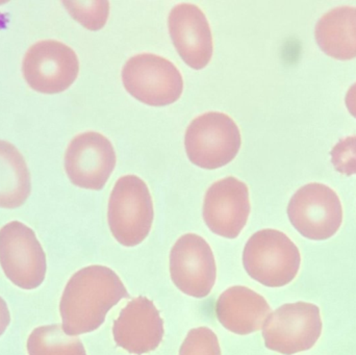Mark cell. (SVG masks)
<instances>
[{"instance_id":"6da1fadb","label":"cell","mask_w":356,"mask_h":355,"mask_svg":"<svg viewBox=\"0 0 356 355\" xmlns=\"http://www.w3.org/2000/svg\"><path fill=\"white\" fill-rule=\"evenodd\" d=\"M129 296L120 277L108 267L95 265L77 271L60 299L63 331L71 337L96 331L111 308Z\"/></svg>"},{"instance_id":"7a4b0ae2","label":"cell","mask_w":356,"mask_h":355,"mask_svg":"<svg viewBox=\"0 0 356 355\" xmlns=\"http://www.w3.org/2000/svg\"><path fill=\"white\" fill-rule=\"evenodd\" d=\"M300 264L298 247L286 233L276 229L257 231L243 251L247 274L268 288H282L292 283Z\"/></svg>"},{"instance_id":"3957f363","label":"cell","mask_w":356,"mask_h":355,"mask_svg":"<svg viewBox=\"0 0 356 355\" xmlns=\"http://www.w3.org/2000/svg\"><path fill=\"white\" fill-rule=\"evenodd\" d=\"M154 210L152 194L143 179L125 175L117 181L108 201L111 233L124 247H135L149 235Z\"/></svg>"},{"instance_id":"277c9868","label":"cell","mask_w":356,"mask_h":355,"mask_svg":"<svg viewBox=\"0 0 356 355\" xmlns=\"http://www.w3.org/2000/svg\"><path fill=\"white\" fill-rule=\"evenodd\" d=\"M241 144L238 125L224 113L200 115L190 123L184 135L188 160L209 170L229 164L238 154Z\"/></svg>"},{"instance_id":"5b68a950","label":"cell","mask_w":356,"mask_h":355,"mask_svg":"<svg viewBox=\"0 0 356 355\" xmlns=\"http://www.w3.org/2000/svg\"><path fill=\"white\" fill-rule=\"evenodd\" d=\"M127 91L147 106L175 104L184 91V79L170 60L154 53H140L129 58L122 69Z\"/></svg>"},{"instance_id":"8992f818","label":"cell","mask_w":356,"mask_h":355,"mask_svg":"<svg viewBox=\"0 0 356 355\" xmlns=\"http://www.w3.org/2000/svg\"><path fill=\"white\" fill-rule=\"evenodd\" d=\"M320 308L307 302L284 304L269 315L263 327L266 347L292 355L312 349L321 337Z\"/></svg>"},{"instance_id":"52a82bcc","label":"cell","mask_w":356,"mask_h":355,"mask_svg":"<svg viewBox=\"0 0 356 355\" xmlns=\"http://www.w3.org/2000/svg\"><path fill=\"white\" fill-rule=\"evenodd\" d=\"M0 266L8 279L20 289H37L43 283L46 254L33 229L19 221L0 229Z\"/></svg>"},{"instance_id":"ba28073f","label":"cell","mask_w":356,"mask_h":355,"mask_svg":"<svg viewBox=\"0 0 356 355\" xmlns=\"http://www.w3.org/2000/svg\"><path fill=\"white\" fill-rule=\"evenodd\" d=\"M288 216L297 231L307 239L323 241L334 237L343 223L338 194L323 183L303 185L291 198Z\"/></svg>"},{"instance_id":"9c48e42d","label":"cell","mask_w":356,"mask_h":355,"mask_svg":"<svg viewBox=\"0 0 356 355\" xmlns=\"http://www.w3.org/2000/svg\"><path fill=\"white\" fill-rule=\"evenodd\" d=\"M79 72V60L74 50L56 40L33 44L23 58V76L29 87L39 93L66 91Z\"/></svg>"},{"instance_id":"30bf717a","label":"cell","mask_w":356,"mask_h":355,"mask_svg":"<svg viewBox=\"0 0 356 355\" xmlns=\"http://www.w3.org/2000/svg\"><path fill=\"white\" fill-rule=\"evenodd\" d=\"M169 266L173 283L190 297H207L215 286V256L211 246L200 236H181L171 249Z\"/></svg>"},{"instance_id":"8fae6325","label":"cell","mask_w":356,"mask_h":355,"mask_svg":"<svg viewBox=\"0 0 356 355\" xmlns=\"http://www.w3.org/2000/svg\"><path fill=\"white\" fill-rule=\"evenodd\" d=\"M116 152L108 138L95 131L76 135L65 154V170L73 185L99 191L116 167Z\"/></svg>"},{"instance_id":"7c38bea8","label":"cell","mask_w":356,"mask_h":355,"mask_svg":"<svg viewBox=\"0 0 356 355\" xmlns=\"http://www.w3.org/2000/svg\"><path fill=\"white\" fill-rule=\"evenodd\" d=\"M202 214L213 233L225 239L238 238L250 215L246 183L232 176L213 183L205 194Z\"/></svg>"},{"instance_id":"4fadbf2b","label":"cell","mask_w":356,"mask_h":355,"mask_svg":"<svg viewBox=\"0 0 356 355\" xmlns=\"http://www.w3.org/2000/svg\"><path fill=\"white\" fill-rule=\"evenodd\" d=\"M164 333L160 312L144 296L129 302L113 325L115 343L131 354H146L158 349Z\"/></svg>"},{"instance_id":"5bb4252c","label":"cell","mask_w":356,"mask_h":355,"mask_svg":"<svg viewBox=\"0 0 356 355\" xmlns=\"http://www.w3.org/2000/svg\"><path fill=\"white\" fill-rule=\"evenodd\" d=\"M168 28L178 54L195 70L209 65L213 51V35L204 13L193 3L177 4L168 17Z\"/></svg>"},{"instance_id":"9a60e30c","label":"cell","mask_w":356,"mask_h":355,"mask_svg":"<svg viewBox=\"0 0 356 355\" xmlns=\"http://www.w3.org/2000/svg\"><path fill=\"white\" fill-rule=\"evenodd\" d=\"M271 308L263 296L236 286L224 291L216 302V315L224 329L245 336L263 329Z\"/></svg>"},{"instance_id":"2e32d148","label":"cell","mask_w":356,"mask_h":355,"mask_svg":"<svg viewBox=\"0 0 356 355\" xmlns=\"http://www.w3.org/2000/svg\"><path fill=\"white\" fill-rule=\"evenodd\" d=\"M316 41L324 53L339 60L356 58V8L339 6L320 18Z\"/></svg>"},{"instance_id":"e0dca14e","label":"cell","mask_w":356,"mask_h":355,"mask_svg":"<svg viewBox=\"0 0 356 355\" xmlns=\"http://www.w3.org/2000/svg\"><path fill=\"white\" fill-rule=\"evenodd\" d=\"M31 191V173L22 154L8 142L0 141V208H19Z\"/></svg>"},{"instance_id":"ac0fdd59","label":"cell","mask_w":356,"mask_h":355,"mask_svg":"<svg viewBox=\"0 0 356 355\" xmlns=\"http://www.w3.org/2000/svg\"><path fill=\"white\" fill-rule=\"evenodd\" d=\"M29 355H87L79 338L66 335L60 324L37 327L27 340Z\"/></svg>"},{"instance_id":"d6986e66","label":"cell","mask_w":356,"mask_h":355,"mask_svg":"<svg viewBox=\"0 0 356 355\" xmlns=\"http://www.w3.org/2000/svg\"><path fill=\"white\" fill-rule=\"evenodd\" d=\"M75 20L90 31H99L106 25L110 14L108 1L63 2Z\"/></svg>"},{"instance_id":"ffe728a7","label":"cell","mask_w":356,"mask_h":355,"mask_svg":"<svg viewBox=\"0 0 356 355\" xmlns=\"http://www.w3.org/2000/svg\"><path fill=\"white\" fill-rule=\"evenodd\" d=\"M178 355H221V348L211 329L198 327L188 331Z\"/></svg>"},{"instance_id":"44dd1931","label":"cell","mask_w":356,"mask_h":355,"mask_svg":"<svg viewBox=\"0 0 356 355\" xmlns=\"http://www.w3.org/2000/svg\"><path fill=\"white\" fill-rule=\"evenodd\" d=\"M332 163L341 174L356 175V135L344 138L332 148Z\"/></svg>"},{"instance_id":"7402d4cb","label":"cell","mask_w":356,"mask_h":355,"mask_svg":"<svg viewBox=\"0 0 356 355\" xmlns=\"http://www.w3.org/2000/svg\"><path fill=\"white\" fill-rule=\"evenodd\" d=\"M10 322V311L3 298L0 297V337L3 335Z\"/></svg>"},{"instance_id":"603a6c76","label":"cell","mask_w":356,"mask_h":355,"mask_svg":"<svg viewBox=\"0 0 356 355\" xmlns=\"http://www.w3.org/2000/svg\"><path fill=\"white\" fill-rule=\"evenodd\" d=\"M345 104H346L349 113L356 118V83L347 92Z\"/></svg>"}]
</instances>
